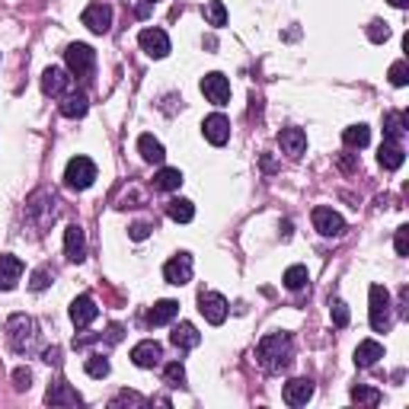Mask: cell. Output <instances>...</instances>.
<instances>
[{
    "instance_id": "6da1fadb",
    "label": "cell",
    "mask_w": 409,
    "mask_h": 409,
    "mask_svg": "<svg viewBox=\"0 0 409 409\" xmlns=\"http://www.w3.org/2000/svg\"><path fill=\"white\" fill-rule=\"evenodd\" d=\"M259 365L269 367V371H282V367L291 365V336L288 333H269L262 343H259Z\"/></svg>"
},
{
    "instance_id": "7a4b0ae2",
    "label": "cell",
    "mask_w": 409,
    "mask_h": 409,
    "mask_svg": "<svg viewBox=\"0 0 409 409\" xmlns=\"http://www.w3.org/2000/svg\"><path fill=\"white\" fill-rule=\"evenodd\" d=\"M7 339H10V345H13L17 352H33V349H35V339H39L35 320H33V317H23V313L10 317V323H7Z\"/></svg>"
},
{
    "instance_id": "3957f363",
    "label": "cell",
    "mask_w": 409,
    "mask_h": 409,
    "mask_svg": "<svg viewBox=\"0 0 409 409\" xmlns=\"http://www.w3.org/2000/svg\"><path fill=\"white\" fill-rule=\"evenodd\" d=\"M93 179H96V163H93L90 157H74L71 163H67L64 183L71 185V189L84 192V189H90L93 185Z\"/></svg>"
},
{
    "instance_id": "277c9868",
    "label": "cell",
    "mask_w": 409,
    "mask_h": 409,
    "mask_svg": "<svg viewBox=\"0 0 409 409\" xmlns=\"http://www.w3.org/2000/svg\"><path fill=\"white\" fill-rule=\"evenodd\" d=\"M371 326L377 333L390 326V291L384 284H371Z\"/></svg>"
},
{
    "instance_id": "5b68a950",
    "label": "cell",
    "mask_w": 409,
    "mask_h": 409,
    "mask_svg": "<svg viewBox=\"0 0 409 409\" xmlns=\"http://www.w3.org/2000/svg\"><path fill=\"white\" fill-rule=\"evenodd\" d=\"M64 61H67V71H71V74L87 77L93 71V64H96V51L84 42H74L64 51Z\"/></svg>"
},
{
    "instance_id": "8992f818",
    "label": "cell",
    "mask_w": 409,
    "mask_h": 409,
    "mask_svg": "<svg viewBox=\"0 0 409 409\" xmlns=\"http://www.w3.org/2000/svg\"><path fill=\"white\" fill-rule=\"evenodd\" d=\"M199 310H201V317L208 320L211 326H221L227 320V310H230V307H227V301L217 291H201L199 294Z\"/></svg>"
},
{
    "instance_id": "52a82bcc",
    "label": "cell",
    "mask_w": 409,
    "mask_h": 409,
    "mask_svg": "<svg viewBox=\"0 0 409 409\" xmlns=\"http://www.w3.org/2000/svg\"><path fill=\"white\" fill-rule=\"evenodd\" d=\"M201 93H205V100L215 102V106H227L230 100V80L224 74H205L201 77Z\"/></svg>"
},
{
    "instance_id": "ba28073f",
    "label": "cell",
    "mask_w": 409,
    "mask_h": 409,
    "mask_svg": "<svg viewBox=\"0 0 409 409\" xmlns=\"http://www.w3.org/2000/svg\"><path fill=\"white\" fill-rule=\"evenodd\" d=\"M84 26L96 35H106L109 29H112V7H106V3H90V7L84 10Z\"/></svg>"
},
{
    "instance_id": "9c48e42d",
    "label": "cell",
    "mask_w": 409,
    "mask_h": 409,
    "mask_svg": "<svg viewBox=\"0 0 409 409\" xmlns=\"http://www.w3.org/2000/svg\"><path fill=\"white\" fill-rule=\"evenodd\" d=\"M313 227H317L323 237H343L345 230V221L339 215H336L333 208H326V205H320V208H313Z\"/></svg>"
},
{
    "instance_id": "30bf717a",
    "label": "cell",
    "mask_w": 409,
    "mask_h": 409,
    "mask_svg": "<svg viewBox=\"0 0 409 409\" xmlns=\"http://www.w3.org/2000/svg\"><path fill=\"white\" fill-rule=\"evenodd\" d=\"M163 278H167L170 284H189V278H192V256H189V253L173 256L167 266H163Z\"/></svg>"
},
{
    "instance_id": "8fae6325",
    "label": "cell",
    "mask_w": 409,
    "mask_h": 409,
    "mask_svg": "<svg viewBox=\"0 0 409 409\" xmlns=\"http://www.w3.org/2000/svg\"><path fill=\"white\" fill-rule=\"evenodd\" d=\"M201 131H205V138H208L215 147H221V144L230 141V118L215 112V116H208L205 122H201Z\"/></svg>"
},
{
    "instance_id": "7c38bea8",
    "label": "cell",
    "mask_w": 409,
    "mask_h": 409,
    "mask_svg": "<svg viewBox=\"0 0 409 409\" xmlns=\"http://www.w3.org/2000/svg\"><path fill=\"white\" fill-rule=\"evenodd\" d=\"M138 42H141V48L147 51L151 58H167L170 55V39L163 29H141Z\"/></svg>"
},
{
    "instance_id": "4fadbf2b",
    "label": "cell",
    "mask_w": 409,
    "mask_h": 409,
    "mask_svg": "<svg viewBox=\"0 0 409 409\" xmlns=\"http://www.w3.org/2000/svg\"><path fill=\"white\" fill-rule=\"evenodd\" d=\"M278 144H282V151L288 154V157H304V151H307V134H304V128H282L278 131Z\"/></svg>"
},
{
    "instance_id": "5bb4252c",
    "label": "cell",
    "mask_w": 409,
    "mask_h": 409,
    "mask_svg": "<svg viewBox=\"0 0 409 409\" xmlns=\"http://www.w3.org/2000/svg\"><path fill=\"white\" fill-rule=\"evenodd\" d=\"M96 317H100V307H96V301H93L90 294L74 298V304H71V320H74V326H90Z\"/></svg>"
},
{
    "instance_id": "9a60e30c",
    "label": "cell",
    "mask_w": 409,
    "mask_h": 409,
    "mask_svg": "<svg viewBox=\"0 0 409 409\" xmlns=\"http://www.w3.org/2000/svg\"><path fill=\"white\" fill-rule=\"evenodd\" d=\"M160 358H163V349L154 339H144V343H138L131 349V361L138 367H154V365H160Z\"/></svg>"
},
{
    "instance_id": "2e32d148",
    "label": "cell",
    "mask_w": 409,
    "mask_h": 409,
    "mask_svg": "<svg viewBox=\"0 0 409 409\" xmlns=\"http://www.w3.org/2000/svg\"><path fill=\"white\" fill-rule=\"evenodd\" d=\"M64 253L71 262H84V256H87V237L77 224H71L64 230Z\"/></svg>"
},
{
    "instance_id": "e0dca14e",
    "label": "cell",
    "mask_w": 409,
    "mask_h": 409,
    "mask_svg": "<svg viewBox=\"0 0 409 409\" xmlns=\"http://www.w3.org/2000/svg\"><path fill=\"white\" fill-rule=\"evenodd\" d=\"M313 397V384H310L307 377H294L284 384V403L288 406H304V403Z\"/></svg>"
},
{
    "instance_id": "ac0fdd59",
    "label": "cell",
    "mask_w": 409,
    "mask_h": 409,
    "mask_svg": "<svg viewBox=\"0 0 409 409\" xmlns=\"http://www.w3.org/2000/svg\"><path fill=\"white\" fill-rule=\"evenodd\" d=\"M19 275H23V259H17V256H0V288H17V282H19Z\"/></svg>"
},
{
    "instance_id": "d6986e66",
    "label": "cell",
    "mask_w": 409,
    "mask_h": 409,
    "mask_svg": "<svg viewBox=\"0 0 409 409\" xmlns=\"http://www.w3.org/2000/svg\"><path fill=\"white\" fill-rule=\"evenodd\" d=\"M45 400H48L51 406H77V403H80V393L71 390V384L58 381V384H51V387H48Z\"/></svg>"
},
{
    "instance_id": "ffe728a7",
    "label": "cell",
    "mask_w": 409,
    "mask_h": 409,
    "mask_svg": "<svg viewBox=\"0 0 409 409\" xmlns=\"http://www.w3.org/2000/svg\"><path fill=\"white\" fill-rule=\"evenodd\" d=\"M406 154H403V144L400 141H384L381 144V154H377V163L384 170H400Z\"/></svg>"
},
{
    "instance_id": "44dd1931",
    "label": "cell",
    "mask_w": 409,
    "mask_h": 409,
    "mask_svg": "<svg viewBox=\"0 0 409 409\" xmlns=\"http://www.w3.org/2000/svg\"><path fill=\"white\" fill-rule=\"evenodd\" d=\"M381 358H384V345L374 343V339H365V343H358V349H355V365L358 367H371Z\"/></svg>"
},
{
    "instance_id": "7402d4cb",
    "label": "cell",
    "mask_w": 409,
    "mask_h": 409,
    "mask_svg": "<svg viewBox=\"0 0 409 409\" xmlns=\"http://www.w3.org/2000/svg\"><path fill=\"white\" fill-rule=\"evenodd\" d=\"M67 87H71V77H67V71H61V67H48L42 74V90L48 93V96H61Z\"/></svg>"
},
{
    "instance_id": "603a6c76",
    "label": "cell",
    "mask_w": 409,
    "mask_h": 409,
    "mask_svg": "<svg viewBox=\"0 0 409 409\" xmlns=\"http://www.w3.org/2000/svg\"><path fill=\"white\" fill-rule=\"evenodd\" d=\"M170 343L176 345V349H195V345L201 343V333L195 329L192 323H179V326H173V336H170Z\"/></svg>"
},
{
    "instance_id": "cb8c5ba5",
    "label": "cell",
    "mask_w": 409,
    "mask_h": 409,
    "mask_svg": "<svg viewBox=\"0 0 409 409\" xmlns=\"http://www.w3.org/2000/svg\"><path fill=\"white\" fill-rule=\"evenodd\" d=\"M138 151H141V157L147 160V163H163V157H167L163 144H160L154 134H141V138H138Z\"/></svg>"
},
{
    "instance_id": "d4e9b609",
    "label": "cell",
    "mask_w": 409,
    "mask_h": 409,
    "mask_svg": "<svg viewBox=\"0 0 409 409\" xmlns=\"http://www.w3.org/2000/svg\"><path fill=\"white\" fill-rule=\"evenodd\" d=\"M167 215L173 217L176 224H189L195 217V205L189 199H170L167 201Z\"/></svg>"
},
{
    "instance_id": "484cf974",
    "label": "cell",
    "mask_w": 409,
    "mask_h": 409,
    "mask_svg": "<svg viewBox=\"0 0 409 409\" xmlns=\"http://www.w3.org/2000/svg\"><path fill=\"white\" fill-rule=\"evenodd\" d=\"M176 313H179V304H176V301H157L151 307V313H147V323H151V326H163V323H170Z\"/></svg>"
},
{
    "instance_id": "4316f807",
    "label": "cell",
    "mask_w": 409,
    "mask_h": 409,
    "mask_svg": "<svg viewBox=\"0 0 409 409\" xmlns=\"http://www.w3.org/2000/svg\"><path fill=\"white\" fill-rule=\"evenodd\" d=\"M406 131V116L403 112H387L384 116V141H400Z\"/></svg>"
},
{
    "instance_id": "83f0119b",
    "label": "cell",
    "mask_w": 409,
    "mask_h": 409,
    "mask_svg": "<svg viewBox=\"0 0 409 409\" xmlns=\"http://www.w3.org/2000/svg\"><path fill=\"white\" fill-rule=\"evenodd\" d=\"M154 185L163 189V192H176V189L183 185V173H179L176 167H163L157 176H154Z\"/></svg>"
},
{
    "instance_id": "f1b7e54d",
    "label": "cell",
    "mask_w": 409,
    "mask_h": 409,
    "mask_svg": "<svg viewBox=\"0 0 409 409\" xmlns=\"http://www.w3.org/2000/svg\"><path fill=\"white\" fill-rule=\"evenodd\" d=\"M343 141H345V147H367V141H371V128L367 125H352V128H345L343 131Z\"/></svg>"
},
{
    "instance_id": "f546056e",
    "label": "cell",
    "mask_w": 409,
    "mask_h": 409,
    "mask_svg": "<svg viewBox=\"0 0 409 409\" xmlns=\"http://www.w3.org/2000/svg\"><path fill=\"white\" fill-rule=\"evenodd\" d=\"M61 112H64L67 118H80L87 116V96L84 93H71L64 102H61Z\"/></svg>"
},
{
    "instance_id": "4dcf8cb0",
    "label": "cell",
    "mask_w": 409,
    "mask_h": 409,
    "mask_svg": "<svg viewBox=\"0 0 409 409\" xmlns=\"http://www.w3.org/2000/svg\"><path fill=\"white\" fill-rule=\"evenodd\" d=\"M307 282H310V275H307V269L304 266H291L288 272H284V288H291V291H301Z\"/></svg>"
},
{
    "instance_id": "1f68e13d",
    "label": "cell",
    "mask_w": 409,
    "mask_h": 409,
    "mask_svg": "<svg viewBox=\"0 0 409 409\" xmlns=\"http://www.w3.org/2000/svg\"><path fill=\"white\" fill-rule=\"evenodd\" d=\"M205 19H208L211 26H227V7L221 3V0L205 3Z\"/></svg>"
},
{
    "instance_id": "d6a6232c",
    "label": "cell",
    "mask_w": 409,
    "mask_h": 409,
    "mask_svg": "<svg viewBox=\"0 0 409 409\" xmlns=\"http://www.w3.org/2000/svg\"><path fill=\"white\" fill-rule=\"evenodd\" d=\"M352 400L365 403V406H377V403H381V390H374V387H355V390H352Z\"/></svg>"
},
{
    "instance_id": "836d02e7",
    "label": "cell",
    "mask_w": 409,
    "mask_h": 409,
    "mask_svg": "<svg viewBox=\"0 0 409 409\" xmlns=\"http://www.w3.org/2000/svg\"><path fill=\"white\" fill-rule=\"evenodd\" d=\"M87 374L90 377H106L109 374V358H102V355H90V358H87Z\"/></svg>"
},
{
    "instance_id": "e575fe53",
    "label": "cell",
    "mask_w": 409,
    "mask_h": 409,
    "mask_svg": "<svg viewBox=\"0 0 409 409\" xmlns=\"http://www.w3.org/2000/svg\"><path fill=\"white\" fill-rule=\"evenodd\" d=\"M367 39H371V42H387V39H390V26L387 23H381V19H374V23L367 26Z\"/></svg>"
},
{
    "instance_id": "d590c367",
    "label": "cell",
    "mask_w": 409,
    "mask_h": 409,
    "mask_svg": "<svg viewBox=\"0 0 409 409\" xmlns=\"http://www.w3.org/2000/svg\"><path fill=\"white\" fill-rule=\"evenodd\" d=\"M390 84L393 87H406L409 84V64L406 61H397V64L390 67Z\"/></svg>"
},
{
    "instance_id": "8d00e7d4",
    "label": "cell",
    "mask_w": 409,
    "mask_h": 409,
    "mask_svg": "<svg viewBox=\"0 0 409 409\" xmlns=\"http://www.w3.org/2000/svg\"><path fill=\"white\" fill-rule=\"evenodd\" d=\"M167 384L170 387H185V367L179 365V361L167 365Z\"/></svg>"
},
{
    "instance_id": "74e56055",
    "label": "cell",
    "mask_w": 409,
    "mask_h": 409,
    "mask_svg": "<svg viewBox=\"0 0 409 409\" xmlns=\"http://www.w3.org/2000/svg\"><path fill=\"white\" fill-rule=\"evenodd\" d=\"M329 317H333L336 326H349V307H345V304L336 298V301L329 304Z\"/></svg>"
},
{
    "instance_id": "f35d334b",
    "label": "cell",
    "mask_w": 409,
    "mask_h": 409,
    "mask_svg": "<svg viewBox=\"0 0 409 409\" xmlns=\"http://www.w3.org/2000/svg\"><path fill=\"white\" fill-rule=\"evenodd\" d=\"M51 284V272L48 269H35L33 272V291H45Z\"/></svg>"
},
{
    "instance_id": "ab89813d",
    "label": "cell",
    "mask_w": 409,
    "mask_h": 409,
    "mask_svg": "<svg viewBox=\"0 0 409 409\" xmlns=\"http://www.w3.org/2000/svg\"><path fill=\"white\" fill-rule=\"evenodd\" d=\"M13 381H17L19 390H29V384H33V371H29V367H17V371H13Z\"/></svg>"
},
{
    "instance_id": "60d3db41",
    "label": "cell",
    "mask_w": 409,
    "mask_h": 409,
    "mask_svg": "<svg viewBox=\"0 0 409 409\" xmlns=\"http://www.w3.org/2000/svg\"><path fill=\"white\" fill-rule=\"evenodd\" d=\"M397 253H400V256L409 253V227H400V230H397Z\"/></svg>"
},
{
    "instance_id": "b9f144b4",
    "label": "cell",
    "mask_w": 409,
    "mask_h": 409,
    "mask_svg": "<svg viewBox=\"0 0 409 409\" xmlns=\"http://www.w3.org/2000/svg\"><path fill=\"white\" fill-rule=\"evenodd\" d=\"M128 237H131V240H147V237H151V224H134L131 230H128Z\"/></svg>"
},
{
    "instance_id": "7bdbcfd3",
    "label": "cell",
    "mask_w": 409,
    "mask_h": 409,
    "mask_svg": "<svg viewBox=\"0 0 409 409\" xmlns=\"http://www.w3.org/2000/svg\"><path fill=\"white\" fill-rule=\"evenodd\" d=\"M118 339H122V326H112L109 329V343H118Z\"/></svg>"
},
{
    "instance_id": "ee69618b",
    "label": "cell",
    "mask_w": 409,
    "mask_h": 409,
    "mask_svg": "<svg viewBox=\"0 0 409 409\" xmlns=\"http://www.w3.org/2000/svg\"><path fill=\"white\" fill-rule=\"evenodd\" d=\"M390 3H393V7H400V10L409 7V0H390Z\"/></svg>"
},
{
    "instance_id": "f6af8a7d",
    "label": "cell",
    "mask_w": 409,
    "mask_h": 409,
    "mask_svg": "<svg viewBox=\"0 0 409 409\" xmlns=\"http://www.w3.org/2000/svg\"><path fill=\"white\" fill-rule=\"evenodd\" d=\"M144 3H157V0H144Z\"/></svg>"
}]
</instances>
